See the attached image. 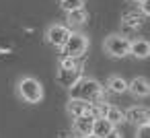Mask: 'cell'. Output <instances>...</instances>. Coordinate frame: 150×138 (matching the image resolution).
I'll list each match as a JSON object with an SVG mask.
<instances>
[{"instance_id": "cell-1", "label": "cell", "mask_w": 150, "mask_h": 138, "mask_svg": "<svg viewBox=\"0 0 150 138\" xmlns=\"http://www.w3.org/2000/svg\"><path fill=\"white\" fill-rule=\"evenodd\" d=\"M70 97L72 99H84V101H97L101 99L103 95V85L95 78H88V76H80L70 89Z\"/></svg>"}, {"instance_id": "cell-2", "label": "cell", "mask_w": 150, "mask_h": 138, "mask_svg": "<svg viewBox=\"0 0 150 138\" xmlns=\"http://www.w3.org/2000/svg\"><path fill=\"white\" fill-rule=\"evenodd\" d=\"M88 50V37L82 33H72L68 37V41L62 46V56H74V58H82Z\"/></svg>"}, {"instance_id": "cell-3", "label": "cell", "mask_w": 150, "mask_h": 138, "mask_svg": "<svg viewBox=\"0 0 150 138\" xmlns=\"http://www.w3.org/2000/svg\"><path fill=\"white\" fill-rule=\"evenodd\" d=\"M103 48L113 58H125V56H129V39L125 35H109L105 39Z\"/></svg>"}, {"instance_id": "cell-4", "label": "cell", "mask_w": 150, "mask_h": 138, "mask_svg": "<svg viewBox=\"0 0 150 138\" xmlns=\"http://www.w3.org/2000/svg\"><path fill=\"white\" fill-rule=\"evenodd\" d=\"M19 95L27 101V103H39L43 99V89L39 85V80L35 78H23L19 83Z\"/></svg>"}, {"instance_id": "cell-5", "label": "cell", "mask_w": 150, "mask_h": 138, "mask_svg": "<svg viewBox=\"0 0 150 138\" xmlns=\"http://www.w3.org/2000/svg\"><path fill=\"white\" fill-rule=\"evenodd\" d=\"M45 35H47V41H50L52 46L62 48V46L68 41V37L72 35V31H70L68 27H64V25H52Z\"/></svg>"}, {"instance_id": "cell-6", "label": "cell", "mask_w": 150, "mask_h": 138, "mask_svg": "<svg viewBox=\"0 0 150 138\" xmlns=\"http://www.w3.org/2000/svg\"><path fill=\"white\" fill-rule=\"evenodd\" d=\"M80 76H82V66H80V68H62V66H60L56 78H58V83H60L62 87H68V89H70Z\"/></svg>"}, {"instance_id": "cell-7", "label": "cell", "mask_w": 150, "mask_h": 138, "mask_svg": "<svg viewBox=\"0 0 150 138\" xmlns=\"http://www.w3.org/2000/svg\"><path fill=\"white\" fill-rule=\"evenodd\" d=\"M127 91H132L134 97L144 99V97L150 95V80L144 78V76H136V78H132V83L127 85Z\"/></svg>"}, {"instance_id": "cell-8", "label": "cell", "mask_w": 150, "mask_h": 138, "mask_svg": "<svg viewBox=\"0 0 150 138\" xmlns=\"http://www.w3.org/2000/svg\"><path fill=\"white\" fill-rule=\"evenodd\" d=\"M150 120V111L146 107H129L125 111V122L134 124V126H142V124H148Z\"/></svg>"}, {"instance_id": "cell-9", "label": "cell", "mask_w": 150, "mask_h": 138, "mask_svg": "<svg viewBox=\"0 0 150 138\" xmlns=\"http://www.w3.org/2000/svg\"><path fill=\"white\" fill-rule=\"evenodd\" d=\"M93 122L95 117L91 113H82L78 117H74V132L78 136H86V134H93Z\"/></svg>"}, {"instance_id": "cell-10", "label": "cell", "mask_w": 150, "mask_h": 138, "mask_svg": "<svg viewBox=\"0 0 150 138\" xmlns=\"http://www.w3.org/2000/svg\"><path fill=\"white\" fill-rule=\"evenodd\" d=\"M129 54L134 58H140V60L148 58L150 56V41L148 39H134V41H129Z\"/></svg>"}, {"instance_id": "cell-11", "label": "cell", "mask_w": 150, "mask_h": 138, "mask_svg": "<svg viewBox=\"0 0 150 138\" xmlns=\"http://www.w3.org/2000/svg\"><path fill=\"white\" fill-rule=\"evenodd\" d=\"M88 109H91V101H84V99H72L70 97V101L66 105V111L72 117H78L82 113H88Z\"/></svg>"}, {"instance_id": "cell-12", "label": "cell", "mask_w": 150, "mask_h": 138, "mask_svg": "<svg viewBox=\"0 0 150 138\" xmlns=\"http://www.w3.org/2000/svg\"><path fill=\"white\" fill-rule=\"evenodd\" d=\"M111 130H113V124L107 117H95V122H93V134H97L99 138H105Z\"/></svg>"}, {"instance_id": "cell-13", "label": "cell", "mask_w": 150, "mask_h": 138, "mask_svg": "<svg viewBox=\"0 0 150 138\" xmlns=\"http://www.w3.org/2000/svg\"><path fill=\"white\" fill-rule=\"evenodd\" d=\"M142 23H144V15L142 13H125L121 17V25H125V27H129L134 31H138L142 27Z\"/></svg>"}, {"instance_id": "cell-14", "label": "cell", "mask_w": 150, "mask_h": 138, "mask_svg": "<svg viewBox=\"0 0 150 138\" xmlns=\"http://www.w3.org/2000/svg\"><path fill=\"white\" fill-rule=\"evenodd\" d=\"M127 80L125 78H121V76H109V80H107V87H109V91L111 93H125L127 91Z\"/></svg>"}, {"instance_id": "cell-15", "label": "cell", "mask_w": 150, "mask_h": 138, "mask_svg": "<svg viewBox=\"0 0 150 138\" xmlns=\"http://www.w3.org/2000/svg\"><path fill=\"white\" fill-rule=\"evenodd\" d=\"M105 117L113 124V126H117V124H121V122H125V111H121L119 107H113V105H109L107 107V113H105Z\"/></svg>"}, {"instance_id": "cell-16", "label": "cell", "mask_w": 150, "mask_h": 138, "mask_svg": "<svg viewBox=\"0 0 150 138\" xmlns=\"http://www.w3.org/2000/svg\"><path fill=\"white\" fill-rule=\"evenodd\" d=\"M68 21H70V25H82V23H86V13H84V9L70 11V13H68Z\"/></svg>"}, {"instance_id": "cell-17", "label": "cell", "mask_w": 150, "mask_h": 138, "mask_svg": "<svg viewBox=\"0 0 150 138\" xmlns=\"http://www.w3.org/2000/svg\"><path fill=\"white\" fill-rule=\"evenodd\" d=\"M60 66H62V68H80V66H82V58H74V56H62Z\"/></svg>"}, {"instance_id": "cell-18", "label": "cell", "mask_w": 150, "mask_h": 138, "mask_svg": "<svg viewBox=\"0 0 150 138\" xmlns=\"http://www.w3.org/2000/svg\"><path fill=\"white\" fill-rule=\"evenodd\" d=\"M107 107L109 105H105V103H91V109H88V113L93 115V117H105V113H107Z\"/></svg>"}, {"instance_id": "cell-19", "label": "cell", "mask_w": 150, "mask_h": 138, "mask_svg": "<svg viewBox=\"0 0 150 138\" xmlns=\"http://www.w3.org/2000/svg\"><path fill=\"white\" fill-rule=\"evenodd\" d=\"M82 6H84V0H62V9L66 13L76 11V9H82Z\"/></svg>"}, {"instance_id": "cell-20", "label": "cell", "mask_w": 150, "mask_h": 138, "mask_svg": "<svg viewBox=\"0 0 150 138\" xmlns=\"http://www.w3.org/2000/svg\"><path fill=\"white\" fill-rule=\"evenodd\" d=\"M136 138H150V126H148V124H142V126H138Z\"/></svg>"}, {"instance_id": "cell-21", "label": "cell", "mask_w": 150, "mask_h": 138, "mask_svg": "<svg viewBox=\"0 0 150 138\" xmlns=\"http://www.w3.org/2000/svg\"><path fill=\"white\" fill-rule=\"evenodd\" d=\"M140 13L144 17H150V0H142L140 2Z\"/></svg>"}, {"instance_id": "cell-22", "label": "cell", "mask_w": 150, "mask_h": 138, "mask_svg": "<svg viewBox=\"0 0 150 138\" xmlns=\"http://www.w3.org/2000/svg\"><path fill=\"white\" fill-rule=\"evenodd\" d=\"M105 138H121V132H117V130L113 128V130H111V132H109V134H107Z\"/></svg>"}, {"instance_id": "cell-23", "label": "cell", "mask_w": 150, "mask_h": 138, "mask_svg": "<svg viewBox=\"0 0 150 138\" xmlns=\"http://www.w3.org/2000/svg\"><path fill=\"white\" fill-rule=\"evenodd\" d=\"M121 29H123V35H132V33H136L134 29H129V27H125V25H121Z\"/></svg>"}, {"instance_id": "cell-24", "label": "cell", "mask_w": 150, "mask_h": 138, "mask_svg": "<svg viewBox=\"0 0 150 138\" xmlns=\"http://www.w3.org/2000/svg\"><path fill=\"white\" fill-rule=\"evenodd\" d=\"M80 138H99L97 134H86V136H80Z\"/></svg>"}, {"instance_id": "cell-25", "label": "cell", "mask_w": 150, "mask_h": 138, "mask_svg": "<svg viewBox=\"0 0 150 138\" xmlns=\"http://www.w3.org/2000/svg\"><path fill=\"white\" fill-rule=\"evenodd\" d=\"M132 2H136V4H140V2H142V0H132Z\"/></svg>"}, {"instance_id": "cell-26", "label": "cell", "mask_w": 150, "mask_h": 138, "mask_svg": "<svg viewBox=\"0 0 150 138\" xmlns=\"http://www.w3.org/2000/svg\"><path fill=\"white\" fill-rule=\"evenodd\" d=\"M148 126H150V120H148Z\"/></svg>"}]
</instances>
